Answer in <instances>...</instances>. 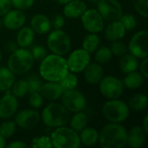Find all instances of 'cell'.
Listing matches in <instances>:
<instances>
[{"mask_svg": "<svg viewBox=\"0 0 148 148\" xmlns=\"http://www.w3.org/2000/svg\"><path fill=\"white\" fill-rule=\"evenodd\" d=\"M89 2H91V3H97L99 0H88Z\"/></svg>", "mask_w": 148, "mask_h": 148, "instance_id": "51", "label": "cell"}, {"mask_svg": "<svg viewBox=\"0 0 148 148\" xmlns=\"http://www.w3.org/2000/svg\"><path fill=\"white\" fill-rule=\"evenodd\" d=\"M11 8L10 0H0V16L6 14Z\"/></svg>", "mask_w": 148, "mask_h": 148, "instance_id": "44", "label": "cell"}, {"mask_svg": "<svg viewBox=\"0 0 148 148\" xmlns=\"http://www.w3.org/2000/svg\"><path fill=\"white\" fill-rule=\"evenodd\" d=\"M68 72L67 61L62 56L56 54L47 55L41 61L39 73L41 77L47 82H58Z\"/></svg>", "mask_w": 148, "mask_h": 148, "instance_id": "1", "label": "cell"}, {"mask_svg": "<svg viewBox=\"0 0 148 148\" xmlns=\"http://www.w3.org/2000/svg\"><path fill=\"white\" fill-rule=\"evenodd\" d=\"M81 143L85 146L91 147L95 146L98 143L99 140V133L96 129L93 127H85L83 130L81 131V134L79 136Z\"/></svg>", "mask_w": 148, "mask_h": 148, "instance_id": "25", "label": "cell"}, {"mask_svg": "<svg viewBox=\"0 0 148 148\" xmlns=\"http://www.w3.org/2000/svg\"><path fill=\"white\" fill-rule=\"evenodd\" d=\"M100 83L101 94L108 100L118 99L123 92L122 82L117 77L108 75L102 77Z\"/></svg>", "mask_w": 148, "mask_h": 148, "instance_id": "10", "label": "cell"}, {"mask_svg": "<svg viewBox=\"0 0 148 148\" xmlns=\"http://www.w3.org/2000/svg\"><path fill=\"white\" fill-rule=\"evenodd\" d=\"M34 64V58L30 50L26 48L16 49L10 56L7 62V68L15 75H22L30 70Z\"/></svg>", "mask_w": 148, "mask_h": 148, "instance_id": "4", "label": "cell"}, {"mask_svg": "<svg viewBox=\"0 0 148 148\" xmlns=\"http://www.w3.org/2000/svg\"><path fill=\"white\" fill-rule=\"evenodd\" d=\"M103 116L111 123H122L129 116V107L121 100L114 99L107 101L102 108Z\"/></svg>", "mask_w": 148, "mask_h": 148, "instance_id": "5", "label": "cell"}, {"mask_svg": "<svg viewBox=\"0 0 148 148\" xmlns=\"http://www.w3.org/2000/svg\"><path fill=\"white\" fill-rule=\"evenodd\" d=\"M127 132L119 123L105 125L99 134L98 142L102 148H123L127 145Z\"/></svg>", "mask_w": 148, "mask_h": 148, "instance_id": "2", "label": "cell"}, {"mask_svg": "<svg viewBox=\"0 0 148 148\" xmlns=\"http://www.w3.org/2000/svg\"><path fill=\"white\" fill-rule=\"evenodd\" d=\"M66 61L69 70L74 73H80L90 63V53L83 49H75L69 55Z\"/></svg>", "mask_w": 148, "mask_h": 148, "instance_id": "13", "label": "cell"}, {"mask_svg": "<svg viewBox=\"0 0 148 148\" xmlns=\"http://www.w3.org/2000/svg\"><path fill=\"white\" fill-rule=\"evenodd\" d=\"M142 128L146 132V134H148V115L146 114L144 119H143V124H142Z\"/></svg>", "mask_w": 148, "mask_h": 148, "instance_id": "48", "label": "cell"}, {"mask_svg": "<svg viewBox=\"0 0 148 148\" xmlns=\"http://www.w3.org/2000/svg\"><path fill=\"white\" fill-rule=\"evenodd\" d=\"M56 3H58L59 4H63V5H65L66 3H68L69 2H70V1H72V0H55Z\"/></svg>", "mask_w": 148, "mask_h": 148, "instance_id": "50", "label": "cell"}, {"mask_svg": "<svg viewBox=\"0 0 148 148\" xmlns=\"http://www.w3.org/2000/svg\"><path fill=\"white\" fill-rule=\"evenodd\" d=\"M15 82V75L6 67H0V92L10 90Z\"/></svg>", "mask_w": 148, "mask_h": 148, "instance_id": "26", "label": "cell"}, {"mask_svg": "<svg viewBox=\"0 0 148 148\" xmlns=\"http://www.w3.org/2000/svg\"><path fill=\"white\" fill-rule=\"evenodd\" d=\"M58 83L62 87L63 92L66 90H70V89H75L77 85H78V79L77 77L73 74L68 72L59 82Z\"/></svg>", "mask_w": 148, "mask_h": 148, "instance_id": "31", "label": "cell"}, {"mask_svg": "<svg viewBox=\"0 0 148 148\" xmlns=\"http://www.w3.org/2000/svg\"><path fill=\"white\" fill-rule=\"evenodd\" d=\"M47 45L49 50L58 56H65L71 48L69 36L63 30L55 29L51 31L47 38Z\"/></svg>", "mask_w": 148, "mask_h": 148, "instance_id": "7", "label": "cell"}, {"mask_svg": "<svg viewBox=\"0 0 148 148\" xmlns=\"http://www.w3.org/2000/svg\"><path fill=\"white\" fill-rule=\"evenodd\" d=\"M61 101L65 108L73 113L82 111L86 107L85 96L75 88L64 91L61 96Z\"/></svg>", "mask_w": 148, "mask_h": 148, "instance_id": "9", "label": "cell"}, {"mask_svg": "<svg viewBox=\"0 0 148 148\" xmlns=\"http://www.w3.org/2000/svg\"><path fill=\"white\" fill-rule=\"evenodd\" d=\"M110 50L113 55H114L116 56H121L127 53V47L123 42H121L118 40V41L113 42V43L111 44V47H110Z\"/></svg>", "mask_w": 148, "mask_h": 148, "instance_id": "38", "label": "cell"}, {"mask_svg": "<svg viewBox=\"0 0 148 148\" xmlns=\"http://www.w3.org/2000/svg\"><path fill=\"white\" fill-rule=\"evenodd\" d=\"M83 71L86 82L91 85L98 84L103 77V69L100 63H89Z\"/></svg>", "mask_w": 148, "mask_h": 148, "instance_id": "21", "label": "cell"}, {"mask_svg": "<svg viewBox=\"0 0 148 148\" xmlns=\"http://www.w3.org/2000/svg\"><path fill=\"white\" fill-rule=\"evenodd\" d=\"M126 31L127 30L124 28L123 24L119 20L110 22V23L107 26L105 29V37L111 42L118 41L124 37Z\"/></svg>", "mask_w": 148, "mask_h": 148, "instance_id": "22", "label": "cell"}, {"mask_svg": "<svg viewBox=\"0 0 148 148\" xmlns=\"http://www.w3.org/2000/svg\"><path fill=\"white\" fill-rule=\"evenodd\" d=\"M17 46L18 45H17L16 42H9L7 43V49L9 51H10V52H13V51H15L16 49H18Z\"/></svg>", "mask_w": 148, "mask_h": 148, "instance_id": "47", "label": "cell"}, {"mask_svg": "<svg viewBox=\"0 0 148 148\" xmlns=\"http://www.w3.org/2000/svg\"><path fill=\"white\" fill-rule=\"evenodd\" d=\"M43 99L50 101H55L61 98L63 90L60 84L56 82H48L44 84H42L38 91Z\"/></svg>", "mask_w": 148, "mask_h": 148, "instance_id": "17", "label": "cell"}, {"mask_svg": "<svg viewBox=\"0 0 148 148\" xmlns=\"http://www.w3.org/2000/svg\"><path fill=\"white\" fill-rule=\"evenodd\" d=\"M50 23H51V27H53L55 29H60L64 26L65 20L62 15L56 14L53 16L52 20L50 21Z\"/></svg>", "mask_w": 148, "mask_h": 148, "instance_id": "43", "label": "cell"}, {"mask_svg": "<svg viewBox=\"0 0 148 148\" xmlns=\"http://www.w3.org/2000/svg\"><path fill=\"white\" fill-rule=\"evenodd\" d=\"M83 28L89 33H98L104 29V20L97 10H86L81 16Z\"/></svg>", "mask_w": 148, "mask_h": 148, "instance_id": "12", "label": "cell"}, {"mask_svg": "<svg viewBox=\"0 0 148 148\" xmlns=\"http://www.w3.org/2000/svg\"><path fill=\"white\" fill-rule=\"evenodd\" d=\"M30 53L34 58V61L41 62L47 56V49L42 45H35L32 47Z\"/></svg>", "mask_w": 148, "mask_h": 148, "instance_id": "39", "label": "cell"}, {"mask_svg": "<svg viewBox=\"0 0 148 148\" xmlns=\"http://www.w3.org/2000/svg\"><path fill=\"white\" fill-rule=\"evenodd\" d=\"M40 114L32 109H25L16 114L15 117V123L19 127L30 130L35 128L40 122Z\"/></svg>", "mask_w": 148, "mask_h": 148, "instance_id": "14", "label": "cell"}, {"mask_svg": "<svg viewBox=\"0 0 148 148\" xmlns=\"http://www.w3.org/2000/svg\"><path fill=\"white\" fill-rule=\"evenodd\" d=\"M136 12L147 18L148 16V0H132Z\"/></svg>", "mask_w": 148, "mask_h": 148, "instance_id": "37", "label": "cell"}, {"mask_svg": "<svg viewBox=\"0 0 148 148\" xmlns=\"http://www.w3.org/2000/svg\"><path fill=\"white\" fill-rule=\"evenodd\" d=\"M30 147L33 148H50L53 147L51 139L47 136L36 137L31 140Z\"/></svg>", "mask_w": 148, "mask_h": 148, "instance_id": "35", "label": "cell"}, {"mask_svg": "<svg viewBox=\"0 0 148 148\" xmlns=\"http://www.w3.org/2000/svg\"><path fill=\"white\" fill-rule=\"evenodd\" d=\"M144 77L139 72L134 71L127 74V76L123 80V87H126L129 89H136L139 88L143 84Z\"/></svg>", "mask_w": 148, "mask_h": 148, "instance_id": "27", "label": "cell"}, {"mask_svg": "<svg viewBox=\"0 0 148 148\" xmlns=\"http://www.w3.org/2000/svg\"><path fill=\"white\" fill-rule=\"evenodd\" d=\"M70 119L69 111L62 104L52 102L46 106L42 113L43 123L50 127H59L69 123Z\"/></svg>", "mask_w": 148, "mask_h": 148, "instance_id": "3", "label": "cell"}, {"mask_svg": "<svg viewBox=\"0 0 148 148\" xmlns=\"http://www.w3.org/2000/svg\"><path fill=\"white\" fill-rule=\"evenodd\" d=\"M148 32L141 30L134 34L128 43L130 54L136 58H146L148 56Z\"/></svg>", "mask_w": 148, "mask_h": 148, "instance_id": "11", "label": "cell"}, {"mask_svg": "<svg viewBox=\"0 0 148 148\" xmlns=\"http://www.w3.org/2000/svg\"><path fill=\"white\" fill-rule=\"evenodd\" d=\"M120 69L125 74H128L134 71H136L139 68L138 59L132 54H124L121 56V58L119 62Z\"/></svg>", "mask_w": 148, "mask_h": 148, "instance_id": "24", "label": "cell"}, {"mask_svg": "<svg viewBox=\"0 0 148 148\" xmlns=\"http://www.w3.org/2000/svg\"><path fill=\"white\" fill-rule=\"evenodd\" d=\"M100 45V38L95 33H89L85 36L82 42V49L88 53H94Z\"/></svg>", "mask_w": 148, "mask_h": 148, "instance_id": "29", "label": "cell"}, {"mask_svg": "<svg viewBox=\"0 0 148 148\" xmlns=\"http://www.w3.org/2000/svg\"><path fill=\"white\" fill-rule=\"evenodd\" d=\"M87 10V4L82 0H72L65 4L63 14L68 18H78Z\"/></svg>", "mask_w": 148, "mask_h": 148, "instance_id": "19", "label": "cell"}, {"mask_svg": "<svg viewBox=\"0 0 148 148\" xmlns=\"http://www.w3.org/2000/svg\"><path fill=\"white\" fill-rule=\"evenodd\" d=\"M140 74L142 75V76L145 78V79H147L148 78V59L146 57L144 58L143 62H141L140 64Z\"/></svg>", "mask_w": 148, "mask_h": 148, "instance_id": "45", "label": "cell"}, {"mask_svg": "<svg viewBox=\"0 0 148 148\" xmlns=\"http://www.w3.org/2000/svg\"><path fill=\"white\" fill-rule=\"evenodd\" d=\"M119 21L123 24L126 30H132L137 25V20L132 14H122Z\"/></svg>", "mask_w": 148, "mask_h": 148, "instance_id": "36", "label": "cell"}, {"mask_svg": "<svg viewBox=\"0 0 148 148\" xmlns=\"http://www.w3.org/2000/svg\"><path fill=\"white\" fill-rule=\"evenodd\" d=\"M30 28L34 32L44 35L50 31L51 23L49 18L43 14H36L30 20Z\"/></svg>", "mask_w": 148, "mask_h": 148, "instance_id": "18", "label": "cell"}, {"mask_svg": "<svg viewBox=\"0 0 148 148\" xmlns=\"http://www.w3.org/2000/svg\"><path fill=\"white\" fill-rule=\"evenodd\" d=\"M29 146L24 143L23 141L21 140H16V141H12L11 143H10L7 147L8 148H22V147H28Z\"/></svg>", "mask_w": 148, "mask_h": 148, "instance_id": "46", "label": "cell"}, {"mask_svg": "<svg viewBox=\"0 0 148 148\" xmlns=\"http://www.w3.org/2000/svg\"><path fill=\"white\" fill-rule=\"evenodd\" d=\"M12 95L16 98L23 97L29 93V85L27 80L21 79L16 82H14L12 87Z\"/></svg>", "mask_w": 148, "mask_h": 148, "instance_id": "32", "label": "cell"}, {"mask_svg": "<svg viewBox=\"0 0 148 148\" xmlns=\"http://www.w3.org/2000/svg\"><path fill=\"white\" fill-rule=\"evenodd\" d=\"M147 97L145 95L138 94L134 95L128 102V107L134 111H142L147 107Z\"/></svg>", "mask_w": 148, "mask_h": 148, "instance_id": "30", "label": "cell"}, {"mask_svg": "<svg viewBox=\"0 0 148 148\" xmlns=\"http://www.w3.org/2000/svg\"><path fill=\"white\" fill-rule=\"evenodd\" d=\"M16 129V125L15 121H6L0 125V134L5 139L10 138L15 134Z\"/></svg>", "mask_w": 148, "mask_h": 148, "instance_id": "34", "label": "cell"}, {"mask_svg": "<svg viewBox=\"0 0 148 148\" xmlns=\"http://www.w3.org/2000/svg\"><path fill=\"white\" fill-rule=\"evenodd\" d=\"M69 122L70 124V127L74 131L78 133V132H81L82 130H83L87 127V125H88V117L82 111L76 112L72 116V118L69 119Z\"/></svg>", "mask_w": 148, "mask_h": 148, "instance_id": "28", "label": "cell"}, {"mask_svg": "<svg viewBox=\"0 0 148 148\" xmlns=\"http://www.w3.org/2000/svg\"><path fill=\"white\" fill-rule=\"evenodd\" d=\"M1 60H2V53L0 51V62H1Z\"/></svg>", "mask_w": 148, "mask_h": 148, "instance_id": "53", "label": "cell"}, {"mask_svg": "<svg viewBox=\"0 0 148 148\" xmlns=\"http://www.w3.org/2000/svg\"><path fill=\"white\" fill-rule=\"evenodd\" d=\"M146 132L140 126L133 127L127 133V144L132 148L141 147L146 140Z\"/></svg>", "mask_w": 148, "mask_h": 148, "instance_id": "20", "label": "cell"}, {"mask_svg": "<svg viewBox=\"0 0 148 148\" xmlns=\"http://www.w3.org/2000/svg\"><path fill=\"white\" fill-rule=\"evenodd\" d=\"M95 52V59L97 62H99L101 64H104V63L108 62L113 56V54L110 50V48H108L105 46L101 47L100 49H97Z\"/></svg>", "mask_w": 148, "mask_h": 148, "instance_id": "33", "label": "cell"}, {"mask_svg": "<svg viewBox=\"0 0 148 148\" xmlns=\"http://www.w3.org/2000/svg\"><path fill=\"white\" fill-rule=\"evenodd\" d=\"M34 2L35 0H10L11 5L19 10H25L31 8L34 4Z\"/></svg>", "mask_w": 148, "mask_h": 148, "instance_id": "42", "label": "cell"}, {"mask_svg": "<svg viewBox=\"0 0 148 148\" xmlns=\"http://www.w3.org/2000/svg\"><path fill=\"white\" fill-rule=\"evenodd\" d=\"M35 37V32L30 27H22L16 35V43L20 48L29 47Z\"/></svg>", "mask_w": 148, "mask_h": 148, "instance_id": "23", "label": "cell"}, {"mask_svg": "<svg viewBox=\"0 0 148 148\" xmlns=\"http://www.w3.org/2000/svg\"><path fill=\"white\" fill-rule=\"evenodd\" d=\"M6 147V141H5V138H3L1 134H0V148H3Z\"/></svg>", "mask_w": 148, "mask_h": 148, "instance_id": "49", "label": "cell"}, {"mask_svg": "<svg viewBox=\"0 0 148 148\" xmlns=\"http://www.w3.org/2000/svg\"><path fill=\"white\" fill-rule=\"evenodd\" d=\"M29 103L35 109L40 108L43 104V98L39 92H31L29 97Z\"/></svg>", "mask_w": 148, "mask_h": 148, "instance_id": "41", "label": "cell"}, {"mask_svg": "<svg viewBox=\"0 0 148 148\" xmlns=\"http://www.w3.org/2000/svg\"><path fill=\"white\" fill-rule=\"evenodd\" d=\"M6 92V95L0 99V118L4 120L12 117L18 108L17 98L10 94L9 90Z\"/></svg>", "mask_w": 148, "mask_h": 148, "instance_id": "15", "label": "cell"}, {"mask_svg": "<svg viewBox=\"0 0 148 148\" xmlns=\"http://www.w3.org/2000/svg\"><path fill=\"white\" fill-rule=\"evenodd\" d=\"M97 10L103 20L108 22L117 21L123 14L122 6L118 0H99Z\"/></svg>", "mask_w": 148, "mask_h": 148, "instance_id": "8", "label": "cell"}, {"mask_svg": "<svg viewBox=\"0 0 148 148\" xmlns=\"http://www.w3.org/2000/svg\"><path fill=\"white\" fill-rule=\"evenodd\" d=\"M2 24H3V21H2V19H1V17H0V27L2 26Z\"/></svg>", "mask_w": 148, "mask_h": 148, "instance_id": "52", "label": "cell"}, {"mask_svg": "<svg viewBox=\"0 0 148 148\" xmlns=\"http://www.w3.org/2000/svg\"><path fill=\"white\" fill-rule=\"evenodd\" d=\"M28 85H29V92H38L41 86H42V81L40 78L35 75H31L27 79Z\"/></svg>", "mask_w": 148, "mask_h": 148, "instance_id": "40", "label": "cell"}, {"mask_svg": "<svg viewBox=\"0 0 148 148\" xmlns=\"http://www.w3.org/2000/svg\"><path fill=\"white\" fill-rule=\"evenodd\" d=\"M50 139L53 147L56 148H77L81 144L79 134L72 128L64 126L56 127Z\"/></svg>", "mask_w": 148, "mask_h": 148, "instance_id": "6", "label": "cell"}, {"mask_svg": "<svg viewBox=\"0 0 148 148\" xmlns=\"http://www.w3.org/2000/svg\"><path fill=\"white\" fill-rule=\"evenodd\" d=\"M3 24L4 27L10 30H15L22 28L26 22V16L23 10H9L3 15Z\"/></svg>", "mask_w": 148, "mask_h": 148, "instance_id": "16", "label": "cell"}]
</instances>
